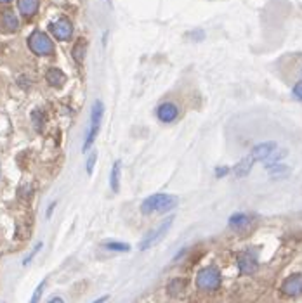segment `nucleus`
<instances>
[{"label": "nucleus", "mask_w": 302, "mask_h": 303, "mask_svg": "<svg viewBox=\"0 0 302 303\" xmlns=\"http://www.w3.org/2000/svg\"><path fill=\"white\" fill-rule=\"evenodd\" d=\"M45 80L49 82L51 87L59 88V87H63L64 82H66V75L59 70V68H51V70L47 71V75H45Z\"/></svg>", "instance_id": "f8f14e48"}, {"label": "nucleus", "mask_w": 302, "mask_h": 303, "mask_svg": "<svg viewBox=\"0 0 302 303\" xmlns=\"http://www.w3.org/2000/svg\"><path fill=\"white\" fill-rule=\"evenodd\" d=\"M11 0H0V4H9Z\"/></svg>", "instance_id": "c85d7f7f"}, {"label": "nucleus", "mask_w": 302, "mask_h": 303, "mask_svg": "<svg viewBox=\"0 0 302 303\" xmlns=\"http://www.w3.org/2000/svg\"><path fill=\"white\" fill-rule=\"evenodd\" d=\"M179 203V197L172 196V194H153V196L146 197L141 205V212L144 215H155V213H167L174 210Z\"/></svg>", "instance_id": "f257e3e1"}, {"label": "nucleus", "mask_w": 302, "mask_h": 303, "mask_svg": "<svg viewBox=\"0 0 302 303\" xmlns=\"http://www.w3.org/2000/svg\"><path fill=\"white\" fill-rule=\"evenodd\" d=\"M268 172L271 173L273 177H274V175L280 177V175H285V173H288V166L276 163V165H273V166H268Z\"/></svg>", "instance_id": "aec40b11"}, {"label": "nucleus", "mask_w": 302, "mask_h": 303, "mask_svg": "<svg viewBox=\"0 0 302 303\" xmlns=\"http://www.w3.org/2000/svg\"><path fill=\"white\" fill-rule=\"evenodd\" d=\"M18 7L25 18H31L38 11V0H18Z\"/></svg>", "instance_id": "ddd939ff"}, {"label": "nucleus", "mask_w": 302, "mask_h": 303, "mask_svg": "<svg viewBox=\"0 0 302 303\" xmlns=\"http://www.w3.org/2000/svg\"><path fill=\"white\" fill-rule=\"evenodd\" d=\"M281 291L287 296H299L302 295V274H294L288 279H285Z\"/></svg>", "instance_id": "0eeeda50"}, {"label": "nucleus", "mask_w": 302, "mask_h": 303, "mask_svg": "<svg viewBox=\"0 0 302 303\" xmlns=\"http://www.w3.org/2000/svg\"><path fill=\"white\" fill-rule=\"evenodd\" d=\"M2 25H4V28L7 29V31H16L19 26V21H18V18H16L14 12L7 11L2 16Z\"/></svg>", "instance_id": "2eb2a0df"}, {"label": "nucleus", "mask_w": 302, "mask_h": 303, "mask_svg": "<svg viewBox=\"0 0 302 303\" xmlns=\"http://www.w3.org/2000/svg\"><path fill=\"white\" fill-rule=\"evenodd\" d=\"M45 282H47V281H42L40 284L37 286V289H35L33 296H31V302H30V303H38V302H40L42 293H44V286H45Z\"/></svg>", "instance_id": "412c9836"}, {"label": "nucleus", "mask_w": 302, "mask_h": 303, "mask_svg": "<svg viewBox=\"0 0 302 303\" xmlns=\"http://www.w3.org/2000/svg\"><path fill=\"white\" fill-rule=\"evenodd\" d=\"M104 248L110 249V251H130V246L127 243H117V241H110V243H104Z\"/></svg>", "instance_id": "a211bd4d"}, {"label": "nucleus", "mask_w": 302, "mask_h": 303, "mask_svg": "<svg viewBox=\"0 0 302 303\" xmlns=\"http://www.w3.org/2000/svg\"><path fill=\"white\" fill-rule=\"evenodd\" d=\"M96 160H97V153L94 151L91 156H89V160H87V173L91 175L92 173V170H94V163H96Z\"/></svg>", "instance_id": "4be33fe9"}, {"label": "nucleus", "mask_w": 302, "mask_h": 303, "mask_svg": "<svg viewBox=\"0 0 302 303\" xmlns=\"http://www.w3.org/2000/svg\"><path fill=\"white\" fill-rule=\"evenodd\" d=\"M54 206H56V203H52V205L49 206V210H47V217H51V213H52V210H54Z\"/></svg>", "instance_id": "bb28decb"}, {"label": "nucleus", "mask_w": 302, "mask_h": 303, "mask_svg": "<svg viewBox=\"0 0 302 303\" xmlns=\"http://www.w3.org/2000/svg\"><path fill=\"white\" fill-rule=\"evenodd\" d=\"M28 47L30 51L35 52L37 55H49L54 52V44H52V40L44 31L31 33L28 38Z\"/></svg>", "instance_id": "20e7f679"}, {"label": "nucleus", "mask_w": 302, "mask_h": 303, "mask_svg": "<svg viewBox=\"0 0 302 303\" xmlns=\"http://www.w3.org/2000/svg\"><path fill=\"white\" fill-rule=\"evenodd\" d=\"M106 300H108V296H101V298H99V300H96V302H94V303H104V302H106Z\"/></svg>", "instance_id": "cd10ccee"}, {"label": "nucleus", "mask_w": 302, "mask_h": 303, "mask_svg": "<svg viewBox=\"0 0 302 303\" xmlns=\"http://www.w3.org/2000/svg\"><path fill=\"white\" fill-rule=\"evenodd\" d=\"M40 248H42V243H38V245H35V248L31 249V253H30V255L26 256V258H25V262H23V263H25V265H28V263L31 262V258H33V256L38 253V249H40Z\"/></svg>", "instance_id": "5701e85b"}, {"label": "nucleus", "mask_w": 302, "mask_h": 303, "mask_svg": "<svg viewBox=\"0 0 302 303\" xmlns=\"http://www.w3.org/2000/svg\"><path fill=\"white\" fill-rule=\"evenodd\" d=\"M248 223H250V219H248L247 215H243V213H235V215L229 219V225H231L233 229H243Z\"/></svg>", "instance_id": "dca6fc26"}, {"label": "nucleus", "mask_w": 302, "mask_h": 303, "mask_svg": "<svg viewBox=\"0 0 302 303\" xmlns=\"http://www.w3.org/2000/svg\"><path fill=\"white\" fill-rule=\"evenodd\" d=\"M51 31L58 40L64 42L73 35V25L68 18H59L58 21L51 25Z\"/></svg>", "instance_id": "423d86ee"}, {"label": "nucleus", "mask_w": 302, "mask_h": 303, "mask_svg": "<svg viewBox=\"0 0 302 303\" xmlns=\"http://www.w3.org/2000/svg\"><path fill=\"white\" fill-rule=\"evenodd\" d=\"M172 223H174V217H169V219H167L165 222L160 223L156 229L150 230V234H146V238L141 241L139 248L144 251V249H150V248H153L155 245H158V243L162 241L163 238H165V234L169 232V229H170V225H172Z\"/></svg>", "instance_id": "39448f33"}, {"label": "nucleus", "mask_w": 302, "mask_h": 303, "mask_svg": "<svg viewBox=\"0 0 302 303\" xmlns=\"http://www.w3.org/2000/svg\"><path fill=\"white\" fill-rule=\"evenodd\" d=\"M228 172H229L228 166H219V168H215V175H217V177H224Z\"/></svg>", "instance_id": "393cba45"}, {"label": "nucleus", "mask_w": 302, "mask_h": 303, "mask_svg": "<svg viewBox=\"0 0 302 303\" xmlns=\"http://www.w3.org/2000/svg\"><path fill=\"white\" fill-rule=\"evenodd\" d=\"M103 116H104V104L101 101H96L92 106V113H91V128H89V134H87V139L84 142V153L85 151L91 149V146L94 144L97 137V132L101 128V121H103Z\"/></svg>", "instance_id": "f03ea898"}, {"label": "nucleus", "mask_w": 302, "mask_h": 303, "mask_svg": "<svg viewBox=\"0 0 302 303\" xmlns=\"http://www.w3.org/2000/svg\"><path fill=\"white\" fill-rule=\"evenodd\" d=\"M287 154H288L287 149H276L273 154H271V156L268 158V160H266V166H273V165L280 163L281 158H285Z\"/></svg>", "instance_id": "f3484780"}, {"label": "nucleus", "mask_w": 302, "mask_h": 303, "mask_svg": "<svg viewBox=\"0 0 302 303\" xmlns=\"http://www.w3.org/2000/svg\"><path fill=\"white\" fill-rule=\"evenodd\" d=\"M252 166H254V158H252V156H245V158H242V160H240L238 163L235 165V168H233V173H235V177H238V179H243V177H247L248 173H250Z\"/></svg>", "instance_id": "9b49d317"}, {"label": "nucleus", "mask_w": 302, "mask_h": 303, "mask_svg": "<svg viewBox=\"0 0 302 303\" xmlns=\"http://www.w3.org/2000/svg\"><path fill=\"white\" fill-rule=\"evenodd\" d=\"M120 170H122V165L117 160L113 163V168H111V173H110V187L113 193L120 191Z\"/></svg>", "instance_id": "4468645a"}, {"label": "nucleus", "mask_w": 302, "mask_h": 303, "mask_svg": "<svg viewBox=\"0 0 302 303\" xmlns=\"http://www.w3.org/2000/svg\"><path fill=\"white\" fill-rule=\"evenodd\" d=\"M292 94H294V97H295V99L302 101V82L295 83V87H294V90H292Z\"/></svg>", "instance_id": "b1692460"}, {"label": "nucleus", "mask_w": 302, "mask_h": 303, "mask_svg": "<svg viewBox=\"0 0 302 303\" xmlns=\"http://www.w3.org/2000/svg\"><path fill=\"white\" fill-rule=\"evenodd\" d=\"M238 267L242 274H252V272L257 271V260L252 253H243L238 258Z\"/></svg>", "instance_id": "9d476101"}, {"label": "nucleus", "mask_w": 302, "mask_h": 303, "mask_svg": "<svg viewBox=\"0 0 302 303\" xmlns=\"http://www.w3.org/2000/svg\"><path fill=\"white\" fill-rule=\"evenodd\" d=\"M49 303H64V302H63V298H59V296H56V298H52Z\"/></svg>", "instance_id": "a878e982"}, {"label": "nucleus", "mask_w": 302, "mask_h": 303, "mask_svg": "<svg viewBox=\"0 0 302 303\" xmlns=\"http://www.w3.org/2000/svg\"><path fill=\"white\" fill-rule=\"evenodd\" d=\"M85 47H87V44H85L84 40H78L77 44H75V47H73V57H75V61H77V62H82V59H84Z\"/></svg>", "instance_id": "6ab92c4d"}, {"label": "nucleus", "mask_w": 302, "mask_h": 303, "mask_svg": "<svg viewBox=\"0 0 302 303\" xmlns=\"http://www.w3.org/2000/svg\"><path fill=\"white\" fill-rule=\"evenodd\" d=\"M196 286L203 291H215L221 288V274L215 267H207L202 269L196 275Z\"/></svg>", "instance_id": "7ed1b4c3"}, {"label": "nucleus", "mask_w": 302, "mask_h": 303, "mask_svg": "<svg viewBox=\"0 0 302 303\" xmlns=\"http://www.w3.org/2000/svg\"><path fill=\"white\" fill-rule=\"evenodd\" d=\"M276 149H278L276 142H262V144L254 146L250 156L254 158V161H266Z\"/></svg>", "instance_id": "1a4fd4ad"}, {"label": "nucleus", "mask_w": 302, "mask_h": 303, "mask_svg": "<svg viewBox=\"0 0 302 303\" xmlns=\"http://www.w3.org/2000/svg\"><path fill=\"white\" fill-rule=\"evenodd\" d=\"M156 116H158V120L163 121V123H172V121L179 116V108L174 103H163V104H160L158 110H156Z\"/></svg>", "instance_id": "6e6552de"}]
</instances>
